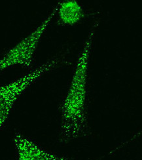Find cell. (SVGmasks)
Here are the masks:
<instances>
[{"label":"cell","mask_w":142,"mask_h":160,"mask_svg":"<svg viewBox=\"0 0 142 160\" xmlns=\"http://www.w3.org/2000/svg\"><path fill=\"white\" fill-rule=\"evenodd\" d=\"M99 22L94 23L79 55L71 81L60 105V138L68 142L86 136L89 131L86 102L88 76L94 39Z\"/></svg>","instance_id":"cell-1"},{"label":"cell","mask_w":142,"mask_h":160,"mask_svg":"<svg viewBox=\"0 0 142 160\" xmlns=\"http://www.w3.org/2000/svg\"><path fill=\"white\" fill-rule=\"evenodd\" d=\"M64 61L62 58L49 60L10 83L0 85V131L9 118L14 106L23 93L43 76L55 69Z\"/></svg>","instance_id":"cell-2"},{"label":"cell","mask_w":142,"mask_h":160,"mask_svg":"<svg viewBox=\"0 0 142 160\" xmlns=\"http://www.w3.org/2000/svg\"><path fill=\"white\" fill-rule=\"evenodd\" d=\"M59 2L56 3L49 14L30 34L12 47L0 58V72L15 66L32 68L33 57L38 44L49 27L52 20L56 15Z\"/></svg>","instance_id":"cell-3"},{"label":"cell","mask_w":142,"mask_h":160,"mask_svg":"<svg viewBox=\"0 0 142 160\" xmlns=\"http://www.w3.org/2000/svg\"><path fill=\"white\" fill-rule=\"evenodd\" d=\"M13 141L17 160H70L48 151L18 132L15 134Z\"/></svg>","instance_id":"cell-4"},{"label":"cell","mask_w":142,"mask_h":160,"mask_svg":"<svg viewBox=\"0 0 142 160\" xmlns=\"http://www.w3.org/2000/svg\"><path fill=\"white\" fill-rule=\"evenodd\" d=\"M56 15L60 26H73L79 23L85 16L83 7L76 1L59 2Z\"/></svg>","instance_id":"cell-5"}]
</instances>
